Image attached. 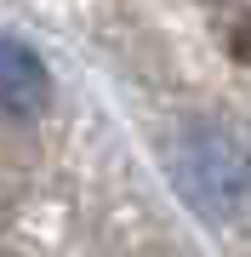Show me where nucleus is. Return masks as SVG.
Wrapping results in <instances>:
<instances>
[{"instance_id": "obj_1", "label": "nucleus", "mask_w": 251, "mask_h": 257, "mask_svg": "<svg viewBox=\"0 0 251 257\" xmlns=\"http://www.w3.org/2000/svg\"><path fill=\"white\" fill-rule=\"evenodd\" d=\"M183 183L205 211H240V194H245L240 149L223 138H194L183 155Z\"/></svg>"}, {"instance_id": "obj_2", "label": "nucleus", "mask_w": 251, "mask_h": 257, "mask_svg": "<svg viewBox=\"0 0 251 257\" xmlns=\"http://www.w3.org/2000/svg\"><path fill=\"white\" fill-rule=\"evenodd\" d=\"M46 92H52L46 63L23 40H0V109L6 114H35L46 103Z\"/></svg>"}]
</instances>
